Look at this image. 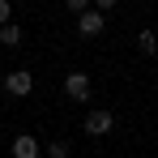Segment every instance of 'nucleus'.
<instances>
[{"label": "nucleus", "mask_w": 158, "mask_h": 158, "mask_svg": "<svg viewBox=\"0 0 158 158\" xmlns=\"http://www.w3.org/2000/svg\"><path fill=\"white\" fill-rule=\"evenodd\" d=\"M4 90H9V94H17V98L30 94V90H34V73H30V69H13V73L4 77Z\"/></svg>", "instance_id": "f257e3e1"}, {"label": "nucleus", "mask_w": 158, "mask_h": 158, "mask_svg": "<svg viewBox=\"0 0 158 158\" xmlns=\"http://www.w3.org/2000/svg\"><path fill=\"white\" fill-rule=\"evenodd\" d=\"M111 128H115V115H111V111H90V115H85V132H90V137H107Z\"/></svg>", "instance_id": "f03ea898"}, {"label": "nucleus", "mask_w": 158, "mask_h": 158, "mask_svg": "<svg viewBox=\"0 0 158 158\" xmlns=\"http://www.w3.org/2000/svg\"><path fill=\"white\" fill-rule=\"evenodd\" d=\"M64 94H69L73 103H85V98H90V77H85V73H69V77H64Z\"/></svg>", "instance_id": "7ed1b4c3"}, {"label": "nucleus", "mask_w": 158, "mask_h": 158, "mask_svg": "<svg viewBox=\"0 0 158 158\" xmlns=\"http://www.w3.org/2000/svg\"><path fill=\"white\" fill-rule=\"evenodd\" d=\"M77 34H85V39L103 34V13H98V9H90L85 17H77Z\"/></svg>", "instance_id": "20e7f679"}, {"label": "nucleus", "mask_w": 158, "mask_h": 158, "mask_svg": "<svg viewBox=\"0 0 158 158\" xmlns=\"http://www.w3.org/2000/svg\"><path fill=\"white\" fill-rule=\"evenodd\" d=\"M13 158H39V141L22 132V137H13Z\"/></svg>", "instance_id": "39448f33"}, {"label": "nucleus", "mask_w": 158, "mask_h": 158, "mask_svg": "<svg viewBox=\"0 0 158 158\" xmlns=\"http://www.w3.org/2000/svg\"><path fill=\"white\" fill-rule=\"evenodd\" d=\"M0 43H4V47H17V43H22V26H13V22L0 26Z\"/></svg>", "instance_id": "423d86ee"}, {"label": "nucleus", "mask_w": 158, "mask_h": 158, "mask_svg": "<svg viewBox=\"0 0 158 158\" xmlns=\"http://www.w3.org/2000/svg\"><path fill=\"white\" fill-rule=\"evenodd\" d=\"M137 47H141V56H154V47H158L154 30H141V34H137Z\"/></svg>", "instance_id": "0eeeda50"}, {"label": "nucleus", "mask_w": 158, "mask_h": 158, "mask_svg": "<svg viewBox=\"0 0 158 158\" xmlns=\"http://www.w3.org/2000/svg\"><path fill=\"white\" fill-rule=\"evenodd\" d=\"M47 154H52V158H69V141H52Z\"/></svg>", "instance_id": "6e6552de"}, {"label": "nucleus", "mask_w": 158, "mask_h": 158, "mask_svg": "<svg viewBox=\"0 0 158 158\" xmlns=\"http://www.w3.org/2000/svg\"><path fill=\"white\" fill-rule=\"evenodd\" d=\"M9 17H13V9H9V0H0V26H9Z\"/></svg>", "instance_id": "1a4fd4ad"}]
</instances>
